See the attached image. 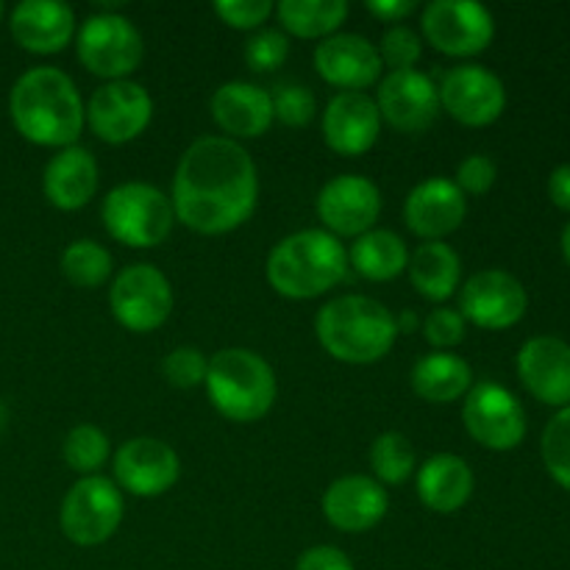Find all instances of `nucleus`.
Segmentation results:
<instances>
[{
	"label": "nucleus",
	"mask_w": 570,
	"mask_h": 570,
	"mask_svg": "<svg viewBox=\"0 0 570 570\" xmlns=\"http://www.w3.org/2000/svg\"><path fill=\"white\" fill-rule=\"evenodd\" d=\"M212 120L228 134V139L262 137L273 126V98L267 89L250 81H228L212 95Z\"/></svg>",
	"instance_id": "nucleus-24"
},
{
	"label": "nucleus",
	"mask_w": 570,
	"mask_h": 570,
	"mask_svg": "<svg viewBox=\"0 0 570 570\" xmlns=\"http://www.w3.org/2000/svg\"><path fill=\"white\" fill-rule=\"evenodd\" d=\"M440 106L456 122L471 128L490 126L507 109V87L493 70L482 65L451 67L438 87Z\"/></svg>",
	"instance_id": "nucleus-14"
},
{
	"label": "nucleus",
	"mask_w": 570,
	"mask_h": 570,
	"mask_svg": "<svg viewBox=\"0 0 570 570\" xmlns=\"http://www.w3.org/2000/svg\"><path fill=\"white\" fill-rule=\"evenodd\" d=\"M76 50L81 65L106 81H122L142 65L145 45L128 17L104 11L83 20L76 31Z\"/></svg>",
	"instance_id": "nucleus-7"
},
{
	"label": "nucleus",
	"mask_w": 570,
	"mask_h": 570,
	"mask_svg": "<svg viewBox=\"0 0 570 570\" xmlns=\"http://www.w3.org/2000/svg\"><path fill=\"white\" fill-rule=\"evenodd\" d=\"M540 456L549 476L570 493V406L557 410V415L546 423Z\"/></svg>",
	"instance_id": "nucleus-34"
},
{
	"label": "nucleus",
	"mask_w": 570,
	"mask_h": 570,
	"mask_svg": "<svg viewBox=\"0 0 570 570\" xmlns=\"http://www.w3.org/2000/svg\"><path fill=\"white\" fill-rule=\"evenodd\" d=\"M61 454H65V462L72 471L83 473V476H92L109 460V438L95 423H78L65 438Z\"/></svg>",
	"instance_id": "nucleus-33"
},
{
	"label": "nucleus",
	"mask_w": 570,
	"mask_h": 570,
	"mask_svg": "<svg viewBox=\"0 0 570 570\" xmlns=\"http://www.w3.org/2000/svg\"><path fill=\"white\" fill-rule=\"evenodd\" d=\"M382 215V193L376 184L356 173H343L323 184L317 193V217L323 232L334 237H362Z\"/></svg>",
	"instance_id": "nucleus-15"
},
{
	"label": "nucleus",
	"mask_w": 570,
	"mask_h": 570,
	"mask_svg": "<svg viewBox=\"0 0 570 570\" xmlns=\"http://www.w3.org/2000/svg\"><path fill=\"white\" fill-rule=\"evenodd\" d=\"M273 11H276V6L271 0H217L215 3V14L228 28H239V31L262 28V22L271 20Z\"/></svg>",
	"instance_id": "nucleus-40"
},
{
	"label": "nucleus",
	"mask_w": 570,
	"mask_h": 570,
	"mask_svg": "<svg viewBox=\"0 0 570 570\" xmlns=\"http://www.w3.org/2000/svg\"><path fill=\"white\" fill-rule=\"evenodd\" d=\"M379 115L401 134H423L440 115L438 83L421 70L390 72L379 83Z\"/></svg>",
	"instance_id": "nucleus-17"
},
{
	"label": "nucleus",
	"mask_w": 570,
	"mask_h": 570,
	"mask_svg": "<svg viewBox=\"0 0 570 570\" xmlns=\"http://www.w3.org/2000/svg\"><path fill=\"white\" fill-rule=\"evenodd\" d=\"M367 11L382 22H401L417 9L415 0H367Z\"/></svg>",
	"instance_id": "nucleus-43"
},
{
	"label": "nucleus",
	"mask_w": 570,
	"mask_h": 570,
	"mask_svg": "<svg viewBox=\"0 0 570 570\" xmlns=\"http://www.w3.org/2000/svg\"><path fill=\"white\" fill-rule=\"evenodd\" d=\"M529 309L527 287L512 273L490 267L479 271L462 284L460 315L488 332H504L523 321Z\"/></svg>",
	"instance_id": "nucleus-12"
},
{
	"label": "nucleus",
	"mask_w": 570,
	"mask_h": 570,
	"mask_svg": "<svg viewBox=\"0 0 570 570\" xmlns=\"http://www.w3.org/2000/svg\"><path fill=\"white\" fill-rule=\"evenodd\" d=\"M111 315L128 332H154L165 326L173 312V287L165 273L154 265H128L117 273L109 289Z\"/></svg>",
	"instance_id": "nucleus-9"
},
{
	"label": "nucleus",
	"mask_w": 570,
	"mask_h": 570,
	"mask_svg": "<svg viewBox=\"0 0 570 570\" xmlns=\"http://www.w3.org/2000/svg\"><path fill=\"white\" fill-rule=\"evenodd\" d=\"M382 67H390V72L399 70H415L417 59L423 53V42L412 28L406 26H390L384 31L382 42L376 45Z\"/></svg>",
	"instance_id": "nucleus-35"
},
{
	"label": "nucleus",
	"mask_w": 570,
	"mask_h": 570,
	"mask_svg": "<svg viewBox=\"0 0 570 570\" xmlns=\"http://www.w3.org/2000/svg\"><path fill=\"white\" fill-rule=\"evenodd\" d=\"M410 282L426 301H449L462 282V262L451 245L443 239L417 245L406 262Z\"/></svg>",
	"instance_id": "nucleus-28"
},
{
	"label": "nucleus",
	"mask_w": 570,
	"mask_h": 570,
	"mask_svg": "<svg viewBox=\"0 0 570 570\" xmlns=\"http://www.w3.org/2000/svg\"><path fill=\"white\" fill-rule=\"evenodd\" d=\"M476 479L471 465L456 454H434L417 468V495L440 515L462 510L471 501Z\"/></svg>",
	"instance_id": "nucleus-26"
},
{
	"label": "nucleus",
	"mask_w": 570,
	"mask_h": 570,
	"mask_svg": "<svg viewBox=\"0 0 570 570\" xmlns=\"http://www.w3.org/2000/svg\"><path fill=\"white\" fill-rule=\"evenodd\" d=\"M295 570H356L351 557L337 546H312L298 557Z\"/></svg>",
	"instance_id": "nucleus-42"
},
{
	"label": "nucleus",
	"mask_w": 570,
	"mask_h": 570,
	"mask_svg": "<svg viewBox=\"0 0 570 570\" xmlns=\"http://www.w3.org/2000/svg\"><path fill=\"white\" fill-rule=\"evenodd\" d=\"M289 56V39L284 37L276 28H262L254 37L245 42V61L250 70L256 72H271L284 65Z\"/></svg>",
	"instance_id": "nucleus-37"
},
{
	"label": "nucleus",
	"mask_w": 570,
	"mask_h": 570,
	"mask_svg": "<svg viewBox=\"0 0 570 570\" xmlns=\"http://www.w3.org/2000/svg\"><path fill=\"white\" fill-rule=\"evenodd\" d=\"M423 37L445 56H476L490 48L495 20L476 0H432L421 14Z\"/></svg>",
	"instance_id": "nucleus-10"
},
{
	"label": "nucleus",
	"mask_w": 570,
	"mask_h": 570,
	"mask_svg": "<svg viewBox=\"0 0 570 570\" xmlns=\"http://www.w3.org/2000/svg\"><path fill=\"white\" fill-rule=\"evenodd\" d=\"M423 334H426L429 345H434L438 351H449L465 340L468 323L460 315V309L440 306V309L429 312V317L423 321Z\"/></svg>",
	"instance_id": "nucleus-39"
},
{
	"label": "nucleus",
	"mask_w": 570,
	"mask_h": 570,
	"mask_svg": "<svg viewBox=\"0 0 570 570\" xmlns=\"http://www.w3.org/2000/svg\"><path fill=\"white\" fill-rule=\"evenodd\" d=\"M59 523L70 543L83 549L106 543L122 523V490L98 473L78 479L61 501Z\"/></svg>",
	"instance_id": "nucleus-8"
},
{
	"label": "nucleus",
	"mask_w": 570,
	"mask_h": 570,
	"mask_svg": "<svg viewBox=\"0 0 570 570\" xmlns=\"http://www.w3.org/2000/svg\"><path fill=\"white\" fill-rule=\"evenodd\" d=\"M406 262H410L406 243L387 228H371L356 237L348 250V265H354V271L371 282H393L406 271Z\"/></svg>",
	"instance_id": "nucleus-29"
},
{
	"label": "nucleus",
	"mask_w": 570,
	"mask_h": 570,
	"mask_svg": "<svg viewBox=\"0 0 570 570\" xmlns=\"http://www.w3.org/2000/svg\"><path fill=\"white\" fill-rule=\"evenodd\" d=\"M315 334L323 351L345 365L384 360L399 337L395 315L367 295H343L317 312Z\"/></svg>",
	"instance_id": "nucleus-3"
},
{
	"label": "nucleus",
	"mask_w": 570,
	"mask_h": 570,
	"mask_svg": "<svg viewBox=\"0 0 570 570\" xmlns=\"http://www.w3.org/2000/svg\"><path fill=\"white\" fill-rule=\"evenodd\" d=\"M549 198L557 209L570 212V165H560L549 176Z\"/></svg>",
	"instance_id": "nucleus-44"
},
{
	"label": "nucleus",
	"mask_w": 570,
	"mask_h": 570,
	"mask_svg": "<svg viewBox=\"0 0 570 570\" xmlns=\"http://www.w3.org/2000/svg\"><path fill=\"white\" fill-rule=\"evenodd\" d=\"M468 200L465 193L454 184V178L434 176L410 189L404 204V220L412 234L423 243L449 237L451 232L465 223Z\"/></svg>",
	"instance_id": "nucleus-18"
},
{
	"label": "nucleus",
	"mask_w": 570,
	"mask_h": 570,
	"mask_svg": "<svg viewBox=\"0 0 570 570\" xmlns=\"http://www.w3.org/2000/svg\"><path fill=\"white\" fill-rule=\"evenodd\" d=\"M518 376L546 406H570V345L554 334L527 340L518 351Z\"/></svg>",
	"instance_id": "nucleus-19"
},
{
	"label": "nucleus",
	"mask_w": 570,
	"mask_h": 570,
	"mask_svg": "<svg viewBox=\"0 0 570 570\" xmlns=\"http://www.w3.org/2000/svg\"><path fill=\"white\" fill-rule=\"evenodd\" d=\"M206 395L223 417L254 423L273 410L278 395L271 362L248 348H223L209 360Z\"/></svg>",
	"instance_id": "nucleus-5"
},
{
	"label": "nucleus",
	"mask_w": 570,
	"mask_h": 570,
	"mask_svg": "<svg viewBox=\"0 0 570 570\" xmlns=\"http://www.w3.org/2000/svg\"><path fill=\"white\" fill-rule=\"evenodd\" d=\"M315 67L323 81L343 92H362L382 76L376 45L362 33H332L315 48Z\"/></svg>",
	"instance_id": "nucleus-20"
},
{
	"label": "nucleus",
	"mask_w": 570,
	"mask_h": 570,
	"mask_svg": "<svg viewBox=\"0 0 570 570\" xmlns=\"http://www.w3.org/2000/svg\"><path fill=\"white\" fill-rule=\"evenodd\" d=\"M161 371H165L167 382H170L173 387L193 390V387H200V384L206 382L209 360H206L198 348H189V345H184V348L170 351V354L165 356V362H161Z\"/></svg>",
	"instance_id": "nucleus-38"
},
{
	"label": "nucleus",
	"mask_w": 570,
	"mask_h": 570,
	"mask_svg": "<svg viewBox=\"0 0 570 570\" xmlns=\"http://www.w3.org/2000/svg\"><path fill=\"white\" fill-rule=\"evenodd\" d=\"M412 390L429 404H451L473 387V371L454 351H432L412 367Z\"/></svg>",
	"instance_id": "nucleus-27"
},
{
	"label": "nucleus",
	"mask_w": 570,
	"mask_h": 570,
	"mask_svg": "<svg viewBox=\"0 0 570 570\" xmlns=\"http://www.w3.org/2000/svg\"><path fill=\"white\" fill-rule=\"evenodd\" d=\"M173 212L189 232L217 237L250 220L259 176L248 150L228 137H200L184 150L173 178Z\"/></svg>",
	"instance_id": "nucleus-1"
},
{
	"label": "nucleus",
	"mask_w": 570,
	"mask_h": 570,
	"mask_svg": "<svg viewBox=\"0 0 570 570\" xmlns=\"http://www.w3.org/2000/svg\"><path fill=\"white\" fill-rule=\"evenodd\" d=\"M348 276V250L323 228H304L273 245L267 282L278 295L309 301L328 293Z\"/></svg>",
	"instance_id": "nucleus-4"
},
{
	"label": "nucleus",
	"mask_w": 570,
	"mask_h": 570,
	"mask_svg": "<svg viewBox=\"0 0 570 570\" xmlns=\"http://www.w3.org/2000/svg\"><path fill=\"white\" fill-rule=\"evenodd\" d=\"M104 226L128 248H156L173 232V200L159 187L145 181L117 184L100 206Z\"/></svg>",
	"instance_id": "nucleus-6"
},
{
	"label": "nucleus",
	"mask_w": 570,
	"mask_h": 570,
	"mask_svg": "<svg viewBox=\"0 0 570 570\" xmlns=\"http://www.w3.org/2000/svg\"><path fill=\"white\" fill-rule=\"evenodd\" d=\"M462 421L468 434L490 451H512L527 438V412L521 401L495 382H479L468 390Z\"/></svg>",
	"instance_id": "nucleus-11"
},
{
	"label": "nucleus",
	"mask_w": 570,
	"mask_h": 570,
	"mask_svg": "<svg viewBox=\"0 0 570 570\" xmlns=\"http://www.w3.org/2000/svg\"><path fill=\"white\" fill-rule=\"evenodd\" d=\"M382 115L371 95L337 92L323 109V139L340 156H362L376 145Z\"/></svg>",
	"instance_id": "nucleus-21"
},
{
	"label": "nucleus",
	"mask_w": 570,
	"mask_h": 570,
	"mask_svg": "<svg viewBox=\"0 0 570 570\" xmlns=\"http://www.w3.org/2000/svg\"><path fill=\"white\" fill-rule=\"evenodd\" d=\"M11 37L31 53H59L76 37V11L61 0H22L9 17Z\"/></svg>",
	"instance_id": "nucleus-23"
},
{
	"label": "nucleus",
	"mask_w": 570,
	"mask_h": 570,
	"mask_svg": "<svg viewBox=\"0 0 570 570\" xmlns=\"http://www.w3.org/2000/svg\"><path fill=\"white\" fill-rule=\"evenodd\" d=\"M11 122L33 145L70 148L78 142L87 109L78 87L59 67H33L22 72L9 95Z\"/></svg>",
	"instance_id": "nucleus-2"
},
{
	"label": "nucleus",
	"mask_w": 570,
	"mask_h": 570,
	"mask_svg": "<svg viewBox=\"0 0 570 570\" xmlns=\"http://www.w3.org/2000/svg\"><path fill=\"white\" fill-rule=\"evenodd\" d=\"M387 490L373 476H343L323 493V515L340 532L360 534L379 527L387 515Z\"/></svg>",
	"instance_id": "nucleus-22"
},
{
	"label": "nucleus",
	"mask_w": 570,
	"mask_h": 570,
	"mask_svg": "<svg viewBox=\"0 0 570 570\" xmlns=\"http://www.w3.org/2000/svg\"><path fill=\"white\" fill-rule=\"evenodd\" d=\"M178 476H181V460L165 440L134 438L117 449L115 484L137 499H156L167 493Z\"/></svg>",
	"instance_id": "nucleus-16"
},
{
	"label": "nucleus",
	"mask_w": 570,
	"mask_h": 570,
	"mask_svg": "<svg viewBox=\"0 0 570 570\" xmlns=\"http://www.w3.org/2000/svg\"><path fill=\"white\" fill-rule=\"evenodd\" d=\"M273 98V120L284 122L289 128L309 126L312 117L317 111V100L312 89L301 87V83H282L276 87Z\"/></svg>",
	"instance_id": "nucleus-36"
},
{
	"label": "nucleus",
	"mask_w": 570,
	"mask_h": 570,
	"mask_svg": "<svg viewBox=\"0 0 570 570\" xmlns=\"http://www.w3.org/2000/svg\"><path fill=\"white\" fill-rule=\"evenodd\" d=\"M276 14L293 37L326 39L345 22L348 3L345 0H282L276 6Z\"/></svg>",
	"instance_id": "nucleus-30"
},
{
	"label": "nucleus",
	"mask_w": 570,
	"mask_h": 570,
	"mask_svg": "<svg viewBox=\"0 0 570 570\" xmlns=\"http://www.w3.org/2000/svg\"><path fill=\"white\" fill-rule=\"evenodd\" d=\"M495 178H499V167H495V161L484 154H473L460 161L454 184L465 195H484L493 189Z\"/></svg>",
	"instance_id": "nucleus-41"
},
{
	"label": "nucleus",
	"mask_w": 570,
	"mask_h": 570,
	"mask_svg": "<svg viewBox=\"0 0 570 570\" xmlns=\"http://www.w3.org/2000/svg\"><path fill=\"white\" fill-rule=\"evenodd\" d=\"M6 421H9V410H6L3 399H0V432H3V429H6Z\"/></svg>",
	"instance_id": "nucleus-46"
},
{
	"label": "nucleus",
	"mask_w": 570,
	"mask_h": 570,
	"mask_svg": "<svg viewBox=\"0 0 570 570\" xmlns=\"http://www.w3.org/2000/svg\"><path fill=\"white\" fill-rule=\"evenodd\" d=\"M417 456L410 438L401 432H384L371 445V468L379 484H401L415 473Z\"/></svg>",
	"instance_id": "nucleus-32"
},
{
	"label": "nucleus",
	"mask_w": 570,
	"mask_h": 570,
	"mask_svg": "<svg viewBox=\"0 0 570 570\" xmlns=\"http://www.w3.org/2000/svg\"><path fill=\"white\" fill-rule=\"evenodd\" d=\"M42 189L56 209H83L98 193V161L81 145L61 148L45 167Z\"/></svg>",
	"instance_id": "nucleus-25"
},
{
	"label": "nucleus",
	"mask_w": 570,
	"mask_h": 570,
	"mask_svg": "<svg viewBox=\"0 0 570 570\" xmlns=\"http://www.w3.org/2000/svg\"><path fill=\"white\" fill-rule=\"evenodd\" d=\"M154 117V98L142 83L122 78L106 81L95 89L87 104V122L95 137L109 145H122L137 139Z\"/></svg>",
	"instance_id": "nucleus-13"
},
{
	"label": "nucleus",
	"mask_w": 570,
	"mask_h": 570,
	"mask_svg": "<svg viewBox=\"0 0 570 570\" xmlns=\"http://www.w3.org/2000/svg\"><path fill=\"white\" fill-rule=\"evenodd\" d=\"M0 17H3V3H0Z\"/></svg>",
	"instance_id": "nucleus-47"
},
{
	"label": "nucleus",
	"mask_w": 570,
	"mask_h": 570,
	"mask_svg": "<svg viewBox=\"0 0 570 570\" xmlns=\"http://www.w3.org/2000/svg\"><path fill=\"white\" fill-rule=\"evenodd\" d=\"M562 256H566V262L570 267V223L566 226V232H562Z\"/></svg>",
	"instance_id": "nucleus-45"
},
{
	"label": "nucleus",
	"mask_w": 570,
	"mask_h": 570,
	"mask_svg": "<svg viewBox=\"0 0 570 570\" xmlns=\"http://www.w3.org/2000/svg\"><path fill=\"white\" fill-rule=\"evenodd\" d=\"M61 273L76 287H100L111 276V254L95 239H76L61 254Z\"/></svg>",
	"instance_id": "nucleus-31"
}]
</instances>
